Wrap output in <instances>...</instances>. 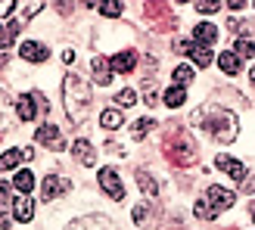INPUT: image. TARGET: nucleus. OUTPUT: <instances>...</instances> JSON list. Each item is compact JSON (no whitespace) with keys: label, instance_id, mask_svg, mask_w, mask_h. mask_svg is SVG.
<instances>
[{"label":"nucleus","instance_id":"f257e3e1","mask_svg":"<svg viewBox=\"0 0 255 230\" xmlns=\"http://www.w3.org/2000/svg\"><path fill=\"white\" fill-rule=\"evenodd\" d=\"M190 124H202L218 143H231V140H237V134H240L237 115L231 109H224V106H202V109H196L193 118H190Z\"/></svg>","mask_w":255,"mask_h":230},{"label":"nucleus","instance_id":"f03ea898","mask_svg":"<svg viewBox=\"0 0 255 230\" xmlns=\"http://www.w3.org/2000/svg\"><path fill=\"white\" fill-rule=\"evenodd\" d=\"M62 103H66V112L72 124H81L87 118V109H91V87L81 75H66L62 81Z\"/></svg>","mask_w":255,"mask_h":230},{"label":"nucleus","instance_id":"7ed1b4c3","mask_svg":"<svg viewBox=\"0 0 255 230\" xmlns=\"http://www.w3.org/2000/svg\"><path fill=\"white\" fill-rule=\"evenodd\" d=\"M165 156L174 165H193L196 162V143L187 131H171V137L165 140Z\"/></svg>","mask_w":255,"mask_h":230},{"label":"nucleus","instance_id":"20e7f679","mask_svg":"<svg viewBox=\"0 0 255 230\" xmlns=\"http://www.w3.org/2000/svg\"><path fill=\"white\" fill-rule=\"evenodd\" d=\"M34 137H37V143H44L47 149H53V152L66 149V137H62V131H59L56 124H41L34 131Z\"/></svg>","mask_w":255,"mask_h":230},{"label":"nucleus","instance_id":"39448f33","mask_svg":"<svg viewBox=\"0 0 255 230\" xmlns=\"http://www.w3.org/2000/svg\"><path fill=\"white\" fill-rule=\"evenodd\" d=\"M174 47H177V53L193 56V62H196L199 69L212 66V47H202V44H196V41H177Z\"/></svg>","mask_w":255,"mask_h":230},{"label":"nucleus","instance_id":"423d86ee","mask_svg":"<svg viewBox=\"0 0 255 230\" xmlns=\"http://www.w3.org/2000/svg\"><path fill=\"white\" fill-rule=\"evenodd\" d=\"M206 202H212L215 212H224V209H231L234 202H237V193H234V190H224V187H215L212 184L206 190Z\"/></svg>","mask_w":255,"mask_h":230},{"label":"nucleus","instance_id":"0eeeda50","mask_svg":"<svg viewBox=\"0 0 255 230\" xmlns=\"http://www.w3.org/2000/svg\"><path fill=\"white\" fill-rule=\"evenodd\" d=\"M100 187H103L116 202L125 199V187H122V181H119V171H116V168H103V171H100Z\"/></svg>","mask_w":255,"mask_h":230},{"label":"nucleus","instance_id":"6e6552de","mask_svg":"<svg viewBox=\"0 0 255 230\" xmlns=\"http://www.w3.org/2000/svg\"><path fill=\"white\" fill-rule=\"evenodd\" d=\"M66 190H69V181H62V177L50 174L47 181H44V187H41V199H44V202H50V199H56L59 193H66Z\"/></svg>","mask_w":255,"mask_h":230},{"label":"nucleus","instance_id":"1a4fd4ad","mask_svg":"<svg viewBox=\"0 0 255 230\" xmlns=\"http://www.w3.org/2000/svg\"><path fill=\"white\" fill-rule=\"evenodd\" d=\"M193 41L202 44V47H212L215 41H218V28H215L212 22H199L196 28H193Z\"/></svg>","mask_w":255,"mask_h":230},{"label":"nucleus","instance_id":"9d476101","mask_svg":"<svg viewBox=\"0 0 255 230\" xmlns=\"http://www.w3.org/2000/svg\"><path fill=\"white\" fill-rule=\"evenodd\" d=\"M215 165H218L221 171H227L234 177V181H246V168H243V162H237V159H231V156H218L215 159Z\"/></svg>","mask_w":255,"mask_h":230},{"label":"nucleus","instance_id":"9b49d317","mask_svg":"<svg viewBox=\"0 0 255 230\" xmlns=\"http://www.w3.org/2000/svg\"><path fill=\"white\" fill-rule=\"evenodd\" d=\"M109 66H112V72H131L137 66V53L134 50H122V53H116L109 59Z\"/></svg>","mask_w":255,"mask_h":230},{"label":"nucleus","instance_id":"f8f14e48","mask_svg":"<svg viewBox=\"0 0 255 230\" xmlns=\"http://www.w3.org/2000/svg\"><path fill=\"white\" fill-rule=\"evenodd\" d=\"M19 56L28 59V62H44V59H47V47L37 44V41H25L22 50H19Z\"/></svg>","mask_w":255,"mask_h":230},{"label":"nucleus","instance_id":"ddd939ff","mask_svg":"<svg viewBox=\"0 0 255 230\" xmlns=\"http://www.w3.org/2000/svg\"><path fill=\"white\" fill-rule=\"evenodd\" d=\"M91 66H94V81L97 84H112V66L106 62V56H94Z\"/></svg>","mask_w":255,"mask_h":230},{"label":"nucleus","instance_id":"4468645a","mask_svg":"<svg viewBox=\"0 0 255 230\" xmlns=\"http://www.w3.org/2000/svg\"><path fill=\"white\" fill-rule=\"evenodd\" d=\"M72 152H75V159H78L81 165H97V152H94V146L87 143V140H75Z\"/></svg>","mask_w":255,"mask_h":230},{"label":"nucleus","instance_id":"2eb2a0df","mask_svg":"<svg viewBox=\"0 0 255 230\" xmlns=\"http://www.w3.org/2000/svg\"><path fill=\"white\" fill-rule=\"evenodd\" d=\"M12 109H16V106H12V100L0 91V134L12 127Z\"/></svg>","mask_w":255,"mask_h":230},{"label":"nucleus","instance_id":"dca6fc26","mask_svg":"<svg viewBox=\"0 0 255 230\" xmlns=\"http://www.w3.org/2000/svg\"><path fill=\"white\" fill-rule=\"evenodd\" d=\"M34 100H31V94H22L19 100H16V115H19V118L22 121H31L34 118Z\"/></svg>","mask_w":255,"mask_h":230},{"label":"nucleus","instance_id":"f3484780","mask_svg":"<svg viewBox=\"0 0 255 230\" xmlns=\"http://www.w3.org/2000/svg\"><path fill=\"white\" fill-rule=\"evenodd\" d=\"M162 100H165V106H171V109H177V106H184L187 103V87H168V91L162 94Z\"/></svg>","mask_w":255,"mask_h":230},{"label":"nucleus","instance_id":"a211bd4d","mask_svg":"<svg viewBox=\"0 0 255 230\" xmlns=\"http://www.w3.org/2000/svg\"><path fill=\"white\" fill-rule=\"evenodd\" d=\"M218 66H221L224 75H237L240 72V56L234 50H224V53H218Z\"/></svg>","mask_w":255,"mask_h":230},{"label":"nucleus","instance_id":"6ab92c4d","mask_svg":"<svg viewBox=\"0 0 255 230\" xmlns=\"http://www.w3.org/2000/svg\"><path fill=\"white\" fill-rule=\"evenodd\" d=\"M134 177H137V184H140V190H143L146 196H156V193H159V184L152 181V174H149V171H143V168H140Z\"/></svg>","mask_w":255,"mask_h":230},{"label":"nucleus","instance_id":"aec40b11","mask_svg":"<svg viewBox=\"0 0 255 230\" xmlns=\"http://www.w3.org/2000/svg\"><path fill=\"white\" fill-rule=\"evenodd\" d=\"M12 206H16V218H19V221L28 224V221L34 218V202H31V199H16Z\"/></svg>","mask_w":255,"mask_h":230},{"label":"nucleus","instance_id":"412c9836","mask_svg":"<svg viewBox=\"0 0 255 230\" xmlns=\"http://www.w3.org/2000/svg\"><path fill=\"white\" fill-rule=\"evenodd\" d=\"M19 162H25L22 149H6L3 156H0V171H9V168H16Z\"/></svg>","mask_w":255,"mask_h":230},{"label":"nucleus","instance_id":"4be33fe9","mask_svg":"<svg viewBox=\"0 0 255 230\" xmlns=\"http://www.w3.org/2000/svg\"><path fill=\"white\" fill-rule=\"evenodd\" d=\"M12 187L22 190V193H31V190H34V174L31 171H19L16 177H12Z\"/></svg>","mask_w":255,"mask_h":230},{"label":"nucleus","instance_id":"5701e85b","mask_svg":"<svg viewBox=\"0 0 255 230\" xmlns=\"http://www.w3.org/2000/svg\"><path fill=\"white\" fill-rule=\"evenodd\" d=\"M16 34H19V22H6V25H0V47H9L12 41H16Z\"/></svg>","mask_w":255,"mask_h":230},{"label":"nucleus","instance_id":"b1692460","mask_svg":"<svg viewBox=\"0 0 255 230\" xmlns=\"http://www.w3.org/2000/svg\"><path fill=\"white\" fill-rule=\"evenodd\" d=\"M100 124H103L106 131H116V127L122 124V112L119 109H106L103 115H100Z\"/></svg>","mask_w":255,"mask_h":230},{"label":"nucleus","instance_id":"393cba45","mask_svg":"<svg viewBox=\"0 0 255 230\" xmlns=\"http://www.w3.org/2000/svg\"><path fill=\"white\" fill-rule=\"evenodd\" d=\"M234 53L237 56H255V44L252 41H246V37H237V41H234Z\"/></svg>","mask_w":255,"mask_h":230},{"label":"nucleus","instance_id":"a878e982","mask_svg":"<svg viewBox=\"0 0 255 230\" xmlns=\"http://www.w3.org/2000/svg\"><path fill=\"white\" fill-rule=\"evenodd\" d=\"M152 127H156V121H152V118H140V121H134V124H131V134L140 140V137H146Z\"/></svg>","mask_w":255,"mask_h":230},{"label":"nucleus","instance_id":"bb28decb","mask_svg":"<svg viewBox=\"0 0 255 230\" xmlns=\"http://www.w3.org/2000/svg\"><path fill=\"white\" fill-rule=\"evenodd\" d=\"M193 212H196V218H202V221H215V218H218V212L209 209V202H206V199H199L196 206H193Z\"/></svg>","mask_w":255,"mask_h":230},{"label":"nucleus","instance_id":"cd10ccee","mask_svg":"<svg viewBox=\"0 0 255 230\" xmlns=\"http://www.w3.org/2000/svg\"><path fill=\"white\" fill-rule=\"evenodd\" d=\"M174 81H177V87H187L193 81V66H177L174 69Z\"/></svg>","mask_w":255,"mask_h":230},{"label":"nucleus","instance_id":"c85d7f7f","mask_svg":"<svg viewBox=\"0 0 255 230\" xmlns=\"http://www.w3.org/2000/svg\"><path fill=\"white\" fill-rule=\"evenodd\" d=\"M134 103H137V91H131V87L116 94V106H134Z\"/></svg>","mask_w":255,"mask_h":230},{"label":"nucleus","instance_id":"c756f323","mask_svg":"<svg viewBox=\"0 0 255 230\" xmlns=\"http://www.w3.org/2000/svg\"><path fill=\"white\" fill-rule=\"evenodd\" d=\"M122 9H125V3H119V0H109V3H100V12H103V16H122Z\"/></svg>","mask_w":255,"mask_h":230},{"label":"nucleus","instance_id":"7c9ffc66","mask_svg":"<svg viewBox=\"0 0 255 230\" xmlns=\"http://www.w3.org/2000/svg\"><path fill=\"white\" fill-rule=\"evenodd\" d=\"M231 28H234V31H237L240 37H246V34L252 31V25H249V22H243V19H237V16H234V19H231Z\"/></svg>","mask_w":255,"mask_h":230},{"label":"nucleus","instance_id":"2f4dec72","mask_svg":"<svg viewBox=\"0 0 255 230\" xmlns=\"http://www.w3.org/2000/svg\"><path fill=\"white\" fill-rule=\"evenodd\" d=\"M196 9L202 12V16H212V12H218V9H221V3H209V0H199Z\"/></svg>","mask_w":255,"mask_h":230},{"label":"nucleus","instance_id":"473e14b6","mask_svg":"<svg viewBox=\"0 0 255 230\" xmlns=\"http://www.w3.org/2000/svg\"><path fill=\"white\" fill-rule=\"evenodd\" d=\"M31 100H34L37 112H47V109H50V106H47V97H44V94H37V91H34V94H31Z\"/></svg>","mask_w":255,"mask_h":230},{"label":"nucleus","instance_id":"72a5a7b5","mask_svg":"<svg viewBox=\"0 0 255 230\" xmlns=\"http://www.w3.org/2000/svg\"><path fill=\"white\" fill-rule=\"evenodd\" d=\"M243 193H255V174H249L243 181Z\"/></svg>","mask_w":255,"mask_h":230},{"label":"nucleus","instance_id":"f704fd0d","mask_svg":"<svg viewBox=\"0 0 255 230\" xmlns=\"http://www.w3.org/2000/svg\"><path fill=\"white\" fill-rule=\"evenodd\" d=\"M131 218H134V221L140 224V221L146 218V206H137V209H134V215H131Z\"/></svg>","mask_w":255,"mask_h":230},{"label":"nucleus","instance_id":"c9c22d12","mask_svg":"<svg viewBox=\"0 0 255 230\" xmlns=\"http://www.w3.org/2000/svg\"><path fill=\"white\" fill-rule=\"evenodd\" d=\"M12 6H16V3H9V0H3V3H0V16H9V12H12Z\"/></svg>","mask_w":255,"mask_h":230},{"label":"nucleus","instance_id":"e433bc0d","mask_svg":"<svg viewBox=\"0 0 255 230\" xmlns=\"http://www.w3.org/2000/svg\"><path fill=\"white\" fill-rule=\"evenodd\" d=\"M34 9H41V3H25V12H22V16H34Z\"/></svg>","mask_w":255,"mask_h":230},{"label":"nucleus","instance_id":"4c0bfd02","mask_svg":"<svg viewBox=\"0 0 255 230\" xmlns=\"http://www.w3.org/2000/svg\"><path fill=\"white\" fill-rule=\"evenodd\" d=\"M227 6H231V9H234V12H237V9H243V6H246V3H243V0H231V3H227Z\"/></svg>","mask_w":255,"mask_h":230},{"label":"nucleus","instance_id":"58836bf2","mask_svg":"<svg viewBox=\"0 0 255 230\" xmlns=\"http://www.w3.org/2000/svg\"><path fill=\"white\" fill-rule=\"evenodd\" d=\"M3 66H6V56H3V53H0V69H3Z\"/></svg>","mask_w":255,"mask_h":230},{"label":"nucleus","instance_id":"ea45409f","mask_svg":"<svg viewBox=\"0 0 255 230\" xmlns=\"http://www.w3.org/2000/svg\"><path fill=\"white\" fill-rule=\"evenodd\" d=\"M252 81H255V66H252Z\"/></svg>","mask_w":255,"mask_h":230},{"label":"nucleus","instance_id":"a19ab883","mask_svg":"<svg viewBox=\"0 0 255 230\" xmlns=\"http://www.w3.org/2000/svg\"><path fill=\"white\" fill-rule=\"evenodd\" d=\"M252 221H255V206H252Z\"/></svg>","mask_w":255,"mask_h":230},{"label":"nucleus","instance_id":"79ce46f5","mask_svg":"<svg viewBox=\"0 0 255 230\" xmlns=\"http://www.w3.org/2000/svg\"><path fill=\"white\" fill-rule=\"evenodd\" d=\"M252 6H255V3H252Z\"/></svg>","mask_w":255,"mask_h":230}]
</instances>
